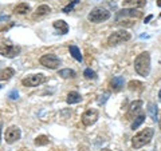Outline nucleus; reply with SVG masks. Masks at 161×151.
<instances>
[{"instance_id":"1","label":"nucleus","mask_w":161,"mask_h":151,"mask_svg":"<svg viewBox=\"0 0 161 151\" xmlns=\"http://www.w3.org/2000/svg\"><path fill=\"white\" fill-rule=\"evenodd\" d=\"M134 70L140 76L147 78L150 74V55L149 52H141L137 58L134 59Z\"/></svg>"},{"instance_id":"2","label":"nucleus","mask_w":161,"mask_h":151,"mask_svg":"<svg viewBox=\"0 0 161 151\" xmlns=\"http://www.w3.org/2000/svg\"><path fill=\"white\" fill-rule=\"evenodd\" d=\"M153 134H154V130L152 127L144 128L142 131L136 134L134 137L132 138V146L134 148H137V150L141 148V147H144V146H147L148 143H150V140H152Z\"/></svg>"},{"instance_id":"3","label":"nucleus","mask_w":161,"mask_h":151,"mask_svg":"<svg viewBox=\"0 0 161 151\" xmlns=\"http://www.w3.org/2000/svg\"><path fill=\"white\" fill-rule=\"evenodd\" d=\"M87 19L93 23H102L110 19V12L102 7H95L87 15Z\"/></svg>"},{"instance_id":"4","label":"nucleus","mask_w":161,"mask_h":151,"mask_svg":"<svg viewBox=\"0 0 161 151\" xmlns=\"http://www.w3.org/2000/svg\"><path fill=\"white\" fill-rule=\"evenodd\" d=\"M130 38L132 36H130V34L128 31H125V29H118V31L113 32L108 38V44L109 46H117V44L128 42V40H130Z\"/></svg>"},{"instance_id":"5","label":"nucleus","mask_w":161,"mask_h":151,"mask_svg":"<svg viewBox=\"0 0 161 151\" xmlns=\"http://www.w3.org/2000/svg\"><path fill=\"white\" fill-rule=\"evenodd\" d=\"M46 82H47V78L43 74H32L22 79V84L26 86V87H36V86H40Z\"/></svg>"},{"instance_id":"6","label":"nucleus","mask_w":161,"mask_h":151,"mask_svg":"<svg viewBox=\"0 0 161 151\" xmlns=\"http://www.w3.org/2000/svg\"><path fill=\"white\" fill-rule=\"evenodd\" d=\"M39 63L50 70H55L60 66V59L54 54H46L39 59Z\"/></svg>"},{"instance_id":"7","label":"nucleus","mask_w":161,"mask_h":151,"mask_svg":"<svg viewBox=\"0 0 161 151\" xmlns=\"http://www.w3.org/2000/svg\"><path fill=\"white\" fill-rule=\"evenodd\" d=\"M19 54H20V47L12 46V44H6V43L0 44V55H3V56L12 59V58H16Z\"/></svg>"},{"instance_id":"8","label":"nucleus","mask_w":161,"mask_h":151,"mask_svg":"<svg viewBox=\"0 0 161 151\" xmlns=\"http://www.w3.org/2000/svg\"><path fill=\"white\" fill-rule=\"evenodd\" d=\"M20 135H22V133H20V128L18 127V126H11L9 128H7L6 135H4V139H6V142L8 144H12V143L18 142V140L20 139Z\"/></svg>"},{"instance_id":"9","label":"nucleus","mask_w":161,"mask_h":151,"mask_svg":"<svg viewBox=\"0 0 161 151\" xmlns=\"http://www.w3.org/2000/svg\"><path fill=\"white\" fill-rule=\"evenodd\" d=\"M98 117H99V114H98L97 110L90 108V110H86V111L82 114V118L80 119H82L83 126H92L98 120Z\"/></svg>"},{"instance_id":"10","label":"nucleus","mask_w":161,"mask_h":151,"mask_svg":"<svg viewBox=\"0 0 161 151\" xmlns=\"http://www.w3.org/2000/svg\"><path fill=\"white\" fill-rule=\"evenodd\" d=\"M141 108H142V100H134V102L130 103V106H129L126 118L128 119L136 118V117H137V114L141 111Z\"/></svg>"},{"instance_id":"11","label":"nucleus","mask_w":161,"mask_h":151,"mask_svg":"<svg viewBox=\"0 0 161 151\" xmlns=\"http://www.w3.org/2000/svg\"><path fill=\"white\" fill-rule=\"evenodd\" d=\"M121 16H122V18L129 16V18L136 19V18H141V16H142V12H141V11H136L134 8H125V9H122V11L118 12L117 18H121Z\"/></svg>"},{"instance_id":"12","label":"nucleus","mask_w":161,"mask_h":151,"mask_svg":"<svg viewBox=\"0 0 161 151\" xmlns=\"http://www.w3.org/2000/svg\"><path fill=\"white\" fill-rule=\"evenodd\" d=\"M124 84H125V80L122 76H114L110 80V90L114 92H118L119 90L124 87Z\"/></svg>"},{"instance_id":"13","label":"nucleus","mask_w":161,"mask_h":151,"mask_svg":"<svg viewBox=\"0 0 161 151\" xmlns=\"http://www.w3.org/2000/svg\"><path fill=\"white\" fill-rule=\"evenodd\" d=\"M147 4V0H124L122 7L124 8H141Z\"/></svg>"},{"instance_id":"14","label":"nucleus","mask_w":161,"mask_h":151,"mask_svg":"<svg viewBox=\"0 0 161 151\" xmlns=\"http://www.w3.org/2000/svg\"><path fill=\"white\" fill-rule=\"evenodd\" d=\"M53 27L55 29H58L59 34H62V35L69 32V24L64 22V20H55V22L53 23Z\"/></svg>"},{"instance_id":"15","label":"nucleus","mask_w":161,"mask_h":151,"mask_svg":"<svg viewBox=\"0 0 161 151\" xmlns=\"http://www.w3.org/2000/svg\"><path fill=\"white\" fill-rule=\"evenodd\" d=\"M82 100V96L80 94H78L77 91H70L67 94V98H66V102L67 104H75V103H79Z\"/></svg>"},{"instance_id":"16","label":"nucleus","mask_w":161,"mask_h":151,"mask_svg":"<svg viewBox=\"0 0 161 151\" xmlns=\"http://www.w3.org/2000/svg\"><path fill=\"white\" fill-rule=\"evenodd\" d=\"M14 75H15V70L11 67L0 70V80H8V79H11Z\"/></svg>"},{"instance_id":"17","label":"nucleus","mask_w":161,"mask_h":151,"mask_svg":"<svg viewBox=\"0 0 161 151\" xmlns=\"http://www.w3.org/2000/svg\"><path fill=\"white\" fill-rule=\"evenodd\" d=\"M128 88L130 91H136V92H140L144 90V83L138 82V80H130L128 83Z\"/></svg>"},{"instance_id":"18","label":"nucleus","mask_w":161,"mask_h":151,"mask_svg":"<svg viewBox=\"0 0 161 151\" xmlns=\"http://www.w3.org/2000/svg\"><path fill=\"white\" fill-rule=\"evenodd\" d=\"M148 114L150 115V118H152L154 122L157 120L158 118H157V115H158V110H157V106H156L154 103H152V102H149L148 103Z\"/></svg>"},{"instance_id":"19","label":"nucleus","mask_w":161,"mask_h":151,"mask_svg":"<svg viewBox=\"0 0 161 151\" xmlns=\"http://www.w3.org/2000/svg\"><path fill=\"white\" fill-rule=\"evenodd\" d=\"M58 75L62 79H73V78H75V71L74 70H70V68H63L58 72Z\"/></svg>"},{"instance_id":"20","label":"nucleus","mask_w":161,"mask_h":151,"mask_svg":"<svg viewBox=\"0 0 161 151\" xmlns=\"http://www.w3.org/2000/svg\"><path fill=\"white\" fill-rule=\"evenodd\" d=\"M69 51H70V54H71V56H73L75 60H77V62H82V60H83L82 54H80L79 48H78L77 46H70V47H69Z\"/></svg>"},{"instance_id":"21","label":"nucleus","mask_w":161,"mask_h":151,"mask_svg":"<svg viewBox=\"0 0 161 151\" xmlns=\"http://www.w3.org/2000/svg\"><path fill=\"white\" fill-rule=\"evenodd\" d=\"M28 11H30V6L27 3H20L14 9V12L18 13V15H24V13H27Z\"/></svg>"},{"instance_id":"22","label":"nucleus","mask_w":161,"mask_h":151,"mask_svg":"<svg viewBox=\"0 0 161 151\" xmlns=\"http://www.w3.org/2000/svg\"><path fill=\"white\" fill-rule=\"evenodd\" d=\"M51 12V8L46 4H42V6H39L36 8V11H35V16H44V15H47Z\"/></svg>"},{"instance_id":"23","label":"nucleus","mask_w":161,"mask_h":151,"mask_svg":"<svg viewBox=\"0 0 161 151\" xmlns=\"http://www.w3.org/2000/svg\"><path fill=\"white\" fill-rule=\"evenodd\" d=\"M34 143H35V146H46L50 143V138L46 137V135H39V137L35 138Z\"/></svg>"},{"instance_id":"24","label":"nucleus","mask_w":161,"mask_h":151,"mask_svg":"<svg viewBox=\"0 0 161 151\" xmlns=\"http://www.w3.org/2000/svg\"><path fill=\"white\" fill-rule=\"evenodd\" d=\"M144 120H145V114H140V115H137V117L134 118L133 123H132V130H136V128H138L140 126L144 123Z\"/></svg>"},{"instance_id":"25","label":"nucleus","mask_w":161,"mask_h":151,"mask_svg":"<svg viewBox=\"0 0 161 151\" xmlns=\"http://www.w3.org/2000/svg\"><path fill=\"white\" fill-rule=\"evenodd\" d=\"M79 2H80V0H73V2H71V3H69V4H67V6H66V7H64V8L62 9V11H63L64 13H69L70 11H73V9H74V7H75V6H77V4H78Z\"/></svg>"},{"instance_id":"26","label":"nucleus","mask_w":161,"mask_h":151,"mask_svg":"<svg viewBox=\"0 0 161 151\" xmlns=\"http://www.w3.org/2000/svg\"><path fill=\"white\" fill-rule=\"evenodd\" d=\"M83 76L86 78V79H89V80H92V79L97 78V75H95V72L93 71L92 68H86V70L83 71Z\"/></svg>"},{"instance_id":"27","label":"nucleus","mask_w":161,"mask_h":151,"mask_svg":"<svg viewBox=\"0 0 161 151\" xmlns=\"http://www.w3.org/2000/svg\"><path fill=\"white\" fill-rule=\"evenodd\" d=\"M108 99H109V92H105L103 95H101V96L98 98V104H103Z\"/></svg>"},{"instance_id":"28","label":"nucleus","mask_w":161,"mask_h":151,"mask_svg":"<svg viewBox=\"0 0 161 151\" xmlns=\"http://www.w3.org/2000/svg\"><path fill=\"white\" fill-rule=\"evenodd\" d=\"M8 96H9V99H12V100H16V99L19 98V94H18V91H15V90H12V91L8 94Z\"/></svg>"},{"instance_id":"29","label":"nucleus","mask_w":161,"mask_h":151,"mask_svg":"<svg viewBox=\"0 0 161 151\" xmlns=\"http://www.w3.org/2000/svg\"><path fill=\"white\" fill-rule=\"evenodd\" d=\"M152 18H153V15H148L147 18H145V20H144V23L147 24V23H149V20H152Z\"/></svg>"},{"instance_id":"30","label":"nucleus","mask_w":161,"mask_h":151,"mask_svg":"<svg viewBox=\"0 0 161 151\" xmlns=\"http://www.w3.org/2000/svg\"><path fill=\"white\" fill-rule=\"evenodd\" d=\"M8 16H0V20H7Z\"/></svg>"},{"instance_id":"31","label":"nucleus","mask_w":161,"mask_h":151,"mask_svg":"<svg viewBox=\"0 0 161 151\" xmlns=\"http://www.w3.org/2000/svg\"><path fill=\"white\" fill-rule=\"evenodd\" d=\"M158 100L161 102V90H160V92H158Z\"/></svg>"},{"instance_id":"32","label":"nucleus","mask_w":161,"mask_h":151,"mask_svg":"<svg viewBox=\"0 0 161 151\" xmlns=\"http://www.w3.org/2000/svg\"><path fill=\"white\" fill-rule=\"evenodd\" d=\"M158 126H160V130H161V118L158 119Z\"/></svg>"},{"instance_id":"33","label":"nucleus","mask_w":161,"mask_h":151,"mask_svg":"<svg viewBox=\"0 0 161 151\" xmlns=\"http://www.w3.org/2000/svg\"><path fill=\"white\" fill-rule=\"evenodd\" d=\"M157 6H158V7H161V0H158V2H157Z\"/></svg>"},{"instance_id":"34","label":"nucleus","mask_w":161,"mask_h":151,"mask_svg":"<svg viewBox=\"0 0 161 151\" xmlns=\"http://www.w3.org/2000/svg\"><path fill=\"white\" fill-rule=\"evenodd\" d=\"M101 151H112V150H109V148H102Z\"/></svg>"},{"instance_id":"35","label":"nucleus","mask_w":161,"mask_h":151,"mask_svg":"<svg viewBox=\"0 0 161 151\" xmlns=\"http://www.w3.org/2000/svg\"><path fill=\"white\" fill-rule=\"evenodd\" d=\"M0 138H2V127H0Z\"/></svg>"},{"instance_id":"36","label":"nucleus","mask_w":161,"mask_h":151,"mask_svg":"<svg viewBox=\"0 0 161 151\" xmlns=\"http://www.w3.org/2000/svg\"><path fill=\"white\" fill-rule=\"evenodd\" d=\"M0 88H2V84H0Z\"/></svg>"}]
</instances>
